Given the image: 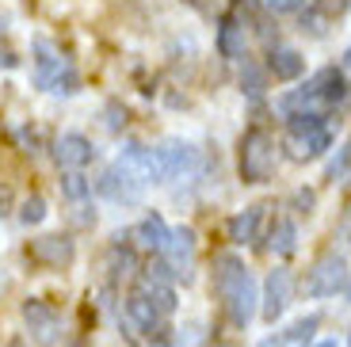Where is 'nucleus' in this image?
I'll return each instance as SVG.
<instances>
[{
	"mask_svg": "<svg viewBox=\"0 0 351 347\" xmlns=\"http://www.w3.org/2000/svg\"><path fill=\"white\" fill-rule=\"evenodd\" d=\"M348 344H351V336H348Z\"/></svg>",
	"mask_w": 351,
	"mask_h": 347,
	"instance_id": "39",
	"label": "nucleus"
},
{
	"mask_svg": "<svg viewBox=\"0 0 351 347\" xmlns=\"http://www.w3.org/2000/svg\"><path fill=\"white\" fill-rule=\"evenodd\" d=\"M302 31H309V35H325V16L317 8H302Z\"/></svg>",
	"mask_w": 351,
	"mask_h": 347,
	"instance_id": "27",
	"label": "nucleus"
},
{
	"mask_svg": "<svg viewBox=\"0 0 351 347\" xmlns=\"http://www.w3.org/2000/svg\"><path fill=\"white\" fill-rule=\"evenodd\" d=\"M348 302H351V278H348Z\"/></svg>",
	"mask_w": 351,
	"mask_h": 347,
	"instance_id": "38",
	"label": "nucleus"
},
{
	"mask_svg": "<svg viewBox=\"0 0 351 347\" xmlns=\"http://www.w3.org/2000/svg\"><path fill=\"white\" fill-rule=\"evenodd\" d=\"M8 347H27V344H23V339H12V344H8Z\"/></svg>",
	"mask_w": 351,
	"mask_h": 347,
	"instance_id": "36",
	"label": "nucleus"
},
{
	"mask_svg": "<svg viewBox=\"0 0 351 347\" xmlns=\"http://www.w3.org/2000/svg\"><path fill=\"white\" fill-rule=\"evenodd\" d=\"M343 61H348V65H351V46H348V53H343Z\"/></svg>",
	"mask_w": 351,
	"mask_h": 347,
	"instance_id": "37",
	"label": "nucleus"
},
{
	"mask_svg": "<svg viewBox=\"0 0 351 347\" xmlns=\"http://www.w3.org/2000/svg\"><path fill=\"white\" fill-rule=\"evenodd\" d=\"M8 210H12V191L8 187H0V217L8 214Z\"/></svg>",
	"mask_w": 351,
	"mask_h": 347,
	"instance_id": "31",
	"label": "nucleus"
},
{
	"mask_svg": "<svg viewBox=\"0 0 351 347\" xmlns=\"http://www.w3.org/2000/svg\"><path fill=\"white\" fill-rule=\"evenodd\" d=\"M187 4H195L199 12H214V4H221V0H187Z\"/></svg>",
	"mask_w": 351,
	"mask_h": 347,
	"instance_id": "32",
	"label": "nucleus"
},
{
	"mask_svg": "<svg viewBox=\"0 0 351 347\" xmlns=\"http://www.w3.org/2000/svg\"><path fill=\"white\" fill-rule=\"evenodd\" d=\"M62 195L73 202L88 199V195H92V180H88L84 172H62Z\"/></svg>",
	"mask_w": 351,
	"mask_h": 347,
	"instance_id": "24",
	"label": "nucleus"
},
{
	"mask_svg": "<svg viewBox=\"0 0 351 347\" xmlns=\"http://www.w3.org/2000/svg\"><path fill=\"white\" fill-rule=\"evenodd\" d=\"M134 290H138V294L145 298L157 313H165V317H172V313H176V287H172V283H165V278L141 275Z\"/></svg>",
	"mask_w": 351,
	"mask_h": 347,
	"instance_id": "19",
	"label": "nucleus"
},
{
	"mask_svg": "<svg viewBox=\"0 0 351 347\" xmlns=\"http://www.w3.org/2000/svg\"><path fill=\"white\" fill-rule=\"evenodd\" d=\"M351 8V0H317V12L325 19H332V16H343V12Z\"/></svg>",
	"mask_w": 351,
	"mask_h": 347,
	"instance_id": "28",
	"label": "nucleus"
},
{
	"mask_svg": "<svg viewBox=\"0 0 351 347\" xmlns=\"http://www.w3.org/2000/svg\"><path fill=\"white\" fill-rule=\"evenodd\" d=\"M263 202H256V206H248V210H241V214H233L229 217V241L233 244H252V241H260V226H263Z\"/></svg>",
	"mask_w": 351,
	"mask_h": 347,
	"instance_id": "18",
	"label": "nucleus"
},
{
	"mask_svg": "<svg viewBox=\"0 0 351 347\" xmlns=\"http://www.w3.org/2000/svg\"><path fill=\"white\" fill-rule=\"evenodd\" d=\"M348 260H343V252L328 248L321 252L313 260V267L306 271V294L309 298H336L340 290H348Z\"/></svg>",
	"mask_w": 351,
	"mask_h": 347,
	"instance_id": "5",
	"label": "nucleus"
},
{
	"mask_svg": "<svg viewBox=\"0 0 351 347\" xmlns=\"http://www.w3.org/2000/svg\"><path fill=\"white\" fill-rule=\"evenodd\" d=\"M126 321H130L134 332H141V336H149V339H168L165 336V313H157L145 298L138 294V290H130V298H126Z\"/></svg>",
	"mask_w": 351,
	"mask_h": 347,
	"instance_id": "16",
	"label": "nucleus"
},
{
	"mask_svg": "<svg viewBox=\"0 0 351 347\" xmlns=\"http://www.w3.org/2000/svg\"><path fill=\"white\" fill-rule=\"evenodd\" d=\"M96 191L104 195V199L119 202V206H134V202L141 199V191H145V183H138L123 165H111V168H107V172L96 180Z\"/></svg>",
	"mask_w": 351,
	"mask_h": 347,
	"instance_id": "9",
	"label": "nucleus"
},
{
	"mask_svg": "<svg viewBox=\"0 0 351 347\" xmlns=\"http://www.w3.org/2000/svg\"><path fill=\"white\" fill-rule=\"evenodd\" d=\"M107 126H111V130H123V126H126V107L107 104Z\"/></svg>",
	"mask_w": 351,
	"mask_h": 347,
	"instance_id": "29",
	"label": "nucleus"
},
{
	"mask_svg": "<svg viewBox=\"0 0 351 347\" xmlns=\"http://www.w3.org/2000/svg\"><path fill=\"white\" fill-rule=\"evenodd\" d=\"M263 69L271 73L275 80H298L306 73V58H302L294 46H271L267 50V65Z\"/></svg>",
	"mask_w": 351,
	"mask_h": 347,
	"instance_id": "17",
	"label": "nucleus"
},
{
	"mask_svg": "<svg viewBox=\"0 0 351 347\" xmlns=\"http://www.w3.org/2000/svg\"><path fill=\"white\" fill-rule=\"evenodd\" d=\"M168 233H172V226H168V222H165L160 214H145V217L138 222V226H134V241H138L145 252H157V256L165 252Z\"/></svg>",
	"mask_w": 351,
	"mask_h": 347,
	"instance_id": "20",
	"label": "nucleus"
},
{
	"mask_svg": "<svg viewBox=\"0 0 351 347\" xmlns=\"http://www.w3.org/2000/svg\"><path fill=\"white\" fill-rule=\"evenodd\" d=\"M210 278H214V294H218L229 324L233 328H248L256 317L260 294H256V278L245 267V260H241L237 252H218L210 263Z\"/></svg>",
	"mask_w": 351,
	"mask_h": 347,
	"instance_id": "1",
	"label": "nucleus"
},
{
	"mask_svg": "<svg viewBox=\"0 0 351 347\" xmlns=\"http://www.w3.org/2000/svg\"><path fill=\"white\" fill-rule=\"evenodd\" d=\"M317 347H340V344H336V339L328 336V339H321V344H317Z\"/></svg>",
	"mask_w": 351,
	"mask_h": 347,
	"instance_id": "34",
	"label": "nucleus"
},
{
	"mask_svg": "<svg viewBox=\"0 0 351 347\" xmlns=\"http://www.w3.org/2000/svg\"><path fill=\"white\" fill-rule=\"evenodd\" d=\"M73 256H77V244H73V237L46 233V237H38V241H31V260L43 263V267L62 271V267H69V263H73Z\"/></svg>",
	"mask_w": 351,
	"mask_h": 347,
	"instance_id": "15",
	"label": "nucleus"
},
{
	"mask_svg": "<svg viewBox=\"0 0 351 347\" xmlns=\"http://www.w3.org/2000/svg\"><path fill=\"white\" fill-rule=\"evenodd\" d=\"M160 260L172 267L176 278H191V263H195V229L191 226H176L172 233H168V244L165 252H160Z\"/></svg>",
	"mask_w": 351,
	"mask_h": 347,
	"instance_id": "8",
	"label": "nucleus"
},
{
	"mask_svg": "<svg viewBox=\"0 0 351 347\" xmlns=\"http://www.w3.org/2000/svg\"><path fill=\"white\" fill-rule=\"evenodd\" d=\"M157 347H176V344H172V339H160V344H157Z\"/></svg>",
	"mask_w": 351,
	"mask_h": 347,
	"instance_id": "35",
	"label": "nucleus"
},
{
	"mask_svg": "<svg viewBox=\"0 0 351 347\" xmlns=\"http://www.w3.org/2000/svg\"><path fill=\"white\" fill-rule=\"evenodd\" d=\"M214 43H218V53L226 61H241L248 50V23L241 12H226V16L218 19V35H214Z\"/></svg>",
	"mask_w": 351,
	"mask_h": 347,
	"instance_id": "14",
	"label": "nucleus"
},
{
	"mask_svg": "<svg viewBox=\"0 0 351 347\" xmlns=\"http://www.w3.org/2000/svg\"><path fill=\"white\" fill-rule=\"evenodd\" d=\"M35 84L53 92V96H73L80 84L77 69L58 53V46L50 38H35Z\"/></svg>",
	"mask_w": 351,
	"mask_h": 347,
	"instance_id": "4",
	"label": "nucleus"
},
{
	"mask_svg": "<svg viewBox=\"0 0 351 347\" xmlns=\"http://www.w3.org/2000/svg\"><path fill=\"white\" fill-rule=\"evenodd\" d=\"M23 321L31 328V336H35V344L53 347L62 339V313L53 309L50 302H43V298H27L23 302Z\"/></svg>",
	"mask_w": 351,
	"mask_h": 347,
	"instance_id": "7",
	"label": "nucleus"
},
{
	"mask_svg": "<svg viewBox=\"0 0 351 347\" xmlns=\"http://www.w3.org/2000/svg\"><path fill=\"white\" fill-rule=\"evenodd\" d=\"M43 217H46V199L43 195H31V199L19 206V222H23V226H38Z\"/></svg>",
	"mask_w": 351,
	"mask_h": 347,
	"instance_id": "25",
	"label": "nucleus"
},
{
	"mask_svg": "<svg viewBox=\"0 0 351 347\" xmlns=\"http://www.w3.org/2000/svg\"><path fill=\"white\" fill-rule=\"evenodd\" d=\"M92 156H96V145L77 130L62 134V138L53 141V160H58L62 172H84V168L92 165Z\"/></svg>",
	"mask_w": 351,
	"mask_h": 347,
	"instance_id": "12",
	"label": "nucleus"
},
{
	"mask_svg": "<svg viewBox=\"0 0 351 347\" xmlns=\"http://www.w3.org/2000/svg\"><path fill=\"white\" fill-rule=\"evenodd\" d=\"M294 248H298V226L290 222V217H279L271 226V233H267V252H275V256H294Z\"/></svg>",
	"mask_w": 351,
	"mask_h": 347,
	"instance_id": "21",
	"label": "nucleus"
},
{
	"mask_svg": "<svg viewBox=\"0 0 351 347\" xmlns=\"http://www.w3.org/2000/svg\"><path fill=\"white\" fill-rule=\"evenodd\" d=\"M260 347H287V344H282V336H267V339H260Z\"/></svg>",
	"mask_w": 351,
	"mask_h": 347,
	"instance_id": "33",
	"label": "nucleus"
},
{
	"mask_svg": "<svg viewBox=\"0 0 351 347\" xmlns=\"http://www.w3.org/2000/svg\"><path fill=\"white\" fill-rule=\"evenodd\" d=\"M332 149V130L325 115H294L287 119V153L290 160H317Z\"/></svg>",
	"mask_w": 351,
	"mask_h": 347,
	"instance_id": "3",
	"label": "nucleus"
},
{
	"mask_svg": "<svg viewBox=\"0 0 351 347\" xmlns=\"http://www.w3.org/2000/svg\"><path fill=\"white\" fill-rule=\"evenodd\" d=\"M275 165H279V145H275L271 130H263V126L245 130V138H241V145H237L241 180L245 183H267L275 176Z\"/></svg>",
	"mask_w": 351,
	"mask_h": 347,
	"instance_id": "2",
	"label": "nucleus"
},
{
	"mask_svg": "<svg viewBox=\"0 0 351 347\" xmlns=\"http://www.w3.org/2000/svg\"><path fill=\"white\" fill-rule=\"evenodd\" d=\"M317 324H321V317H317V313H309V317H302V321H294L287 332H282V344H287V347H306L309 339H313Z\"/></svg>",
	"mask_w": 351,
	"mask_h": 347,
	"instance_id": "22",
	"label": "nucleus"
},
{
	"mask_svg": "<svg viewBox=\"0 0 351 347\" xmlns=\"http://www.w3.org/2000/svg\"><path fill=\"white\" fill-rule=\"evenodd\" d=\"M309 84V92H313V99L321 104V111H332V107H340V104H348V96H351V84H348V77H343L336 65H325V69L317 73L313 80H306Z\"/></svg>",
	"mask_w": 351,
	"mask_h": 347,
	"instance_id": "10",
	"label": "nucleus"
},
{
	"mask_svg": "<svg viewBox=\"0 0 351 347\" xmlns=\"http://www.w3.org/2000/svg\"><path fill=\"white\" fill-rule=\"evenodd\" d=\"M260 8L271 12V16H287V12H302L306 0H260Z\"/></svg>",
	"mask_w": 351,
	"mask_h": 347,
	"instance_id": "26",
	"label": "nucleus"
},
{
	"mask_svg": "<svg viewBox=\"0 0 351 347\" xmlns=\"http://www.w3.org/2000/svg\"><path fill=\"white\" fill-rule=\"evenodd\" d=\"M241 92H245L248 99H260L263 92H267V69H260V65H252V61H245V73H241Z\"/></svg>",
	"mask_w": 351,
	"mask_h": 347,
	"instance_id": "23",
	"label": "nucleus"
},
{
	"mask_svg": "<svg viewBox=\"0 0 351 347\" xmlns=\"http://www.w3.org/2000/svg\"><path fill=\"white\" fill-rule=\"evenodd\" d=\"M157 156H160V180H191L199 172V149L191 141L168 138L157 149Z\"/></svg>",
	"mask_w": 351,
	"mask_h": 347,
	"instance_id": "6",
	"label": "nucleus"
},
{
	"mask_svg": "<svg viewBox=\"0 0 351 347\" xmlns=\"http://www.w3.org/2000/svg\"><path fill=\"white\" fill-rule=\"evenodd\" d=\"M290 294H294V275L287 267H275L271 275L263 278V298H260V309H263V321H279L290 305Z\"/></svg>",
	"mask_w": 351,
	"mask_h": 347,
	"instance_id": "11",
	"label": "nucleus"
},
{
	"mask_svg": "<svg viewBox=\"0 0 351 347\" xmlns=\"http://www.w3.org/2000/svg\"><path fill=\"white\" fill-rule=\"evenodd\" d=\"M114 165H123L138 183H165L160 180V156H157V149H149V145H138V141L123 145V153H119Z\"/></svg>",
	"mask_w": 351,
	"mask_h": 347,
	"instance_id": "13",
	"label": "nucleus"
},
{
	"mask_svg": "<svg viewBox=\"0 0 351 347\" xmlns=\"http://www.w3.org/2000/svg\"><path fill=\"white\" fill-rule=\"evenodd\" d=\"M313 191H298V195H294V206H298L302 210V214H309V210H313Z\"/></svg>",
	"mask_w": 351,
	"mask_h": 347,
	"instance_id": "30",
	"label": "nucleus"
}]
</instances>
